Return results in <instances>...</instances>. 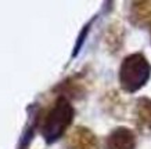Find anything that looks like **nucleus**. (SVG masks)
<instances>
[{
    "label": "nucleus",
    "instance_id": "obj_1",
    "mask_svg": "<svg viewBox=\"0 0 151 149\" xmlns=\"http://www.w3.org/2000/svg\"><path fill=\"white\" fill-rule=\"evenodd\" d=\"M73 119L75 108L72 102L65 97L57 95L46 111H40L37 130L47 145H53L65 135Z\"/></svg>",
    "mask_w": 151,
    "mask_h": 149
},
{
    "label": "nucleus",
    "instance_id": "obj_2",
    "mask_svg": "<svg viewBox=\"0 0 151 149\" xmlns=\"http://www.w3.org/2000/svg\"><path fill=\"white\" fill-rule=\"evenodd\" d=\"M151 79V62L143 53L126 55L119 66L118 80L121 90L134 94L146 86Z\"/></svg>",
    "mask_w": 151,
    "mask_h": 149
},
{
    "label": "nucleus",
    "instance_id": "obj_3",
    "mask_svg": "<svg viewBox=\"0 0 151 149\" xmlns=\"http://www.w3.org/2000/svg\"><path fill=\"white\" fill-rule=\"evenodd\" d=\"M89 88H90V81L87 73L83 71L73 73L72 76H68L63 81H60L53 88V91L57 95L65 97L69 101H72V99H82L89 93Z\"/></svg>",
    "mask_w": 151,
    "mask_h": 149
},
{
    "label": "nucleus",
    "instance_id": "obj_4",
    "mask_svg": "<svg viewBox=\"0 0 151 149\" xmlns=\"http://www.w3.org/2000/svg\"><path fill=\"white\" fill-rule=\"evenodd\" d=\"M65 149H100V142L89 127L76 126L65 138Z\"/></svg>",
    "mask_w": 151,
    "mask_h": 149
},
{
    "label": "nucleus",
    "instance_id": "obj_5",
    "mask_svg": "<svg viewBox=\"0 0 151 149\" xmlns=\"http://www.w3.org/2000/svg\"><path fill=\"white\" fill-rule=\"evenodd\" d=\"M136 146L137 137L134 131L124 126L115 127L104 140V149H136Z\"/></svg>",
    "mask_w": 151,
    "mask_h": 149
},
{
    "label": "nucleus",
    "instance_id": "obj_6",
    "mask_svg": "<svg viewBox=\"0 0 151 149\" xmlns=\"http://www.w3.org/2000/svg\"><path fill=\"white\" fill-rule=\"evenodd\" d=\"M133 118L134 126L137 131L143 135L151 134V98L150 97H140L134 102L133 108Z\"/></svg>",
    "mask_w": 151,
    "mask_h": 149
},
{
    "label": "nucleus",
    "instance_id": "obj_7",
    "mask_svg": "<svg viewBox=\"0 0 151 149\" xmlns=\"http://www.w3.org/2000/svg\"><path fill=\"white\" fill-rule=\"evenodd\" d=\"M128 19L133 26L151 29V0H136L130 3Z\"/></svg>",
    "mask_w": 151,
    "mask_h": 149
},
{
    "label": "nucleus",
    "instance_id": "obj_8",
    "mask_svg": "<svg viewBox=\"0 0 151 149\" xmlns=\"http://www.w3.org/2000/svg\"><path fill=\"white\" fill-rule=\"evenodd\" d=\"M125 32L124 25L119 21L111 22L108 26L105 28L104 32V46L105 48L110 51V54H118L125 46Z\"/></svg>",
    "mask_w": 151,
    "mask_h": 149
},
{
    "label": "nucleus",
    "instance_id": "obj_9",
    "mask_svg": "<svg viewBox=\"0 0 151 149\" xmlns=\"http://www.w3.org/2000/svg\"><path fill=\"white\" fill-rule=\"evenodd\" d=\"M104 108L111 116H115L116 119H122L121 116H122L125 108H124V104H122V99H121V97L118 94V91L111 90L105 94Z\"/></svg>",
    "mask_w": 151,
    "mask_h": 149
},
{
    "label": "nucleus",
    "instance_id": "obj_10",
    "mask_svg": "<svg viewBox=\"0 0 151 149\" xmlns=\"http://www.w3.org/2000/svg\"><path fill=\"white\" fill-rule=\"evenodd\" d=\"M94 18H96V17H93V18L82 28V31L79 32V36H78V39H76V41H75V46H73L72 58L78 57V54L81 53V50H82L83 44H85V41H86V39H87V35H89V32H90V28H92L93 22H94Z\"/></svg>",
    "mask_w": 151,
    "mask_h": 149
},
{
    "label": "nucleus",
    "instance_id": "obj_11",
    "mask_svg": "<svg viewBox=\"0 0 151 149\" xmlns=\"http://www.w3.org/2000/svg\"><path fill=\"white\" fill-rule=\"evenodd\" d=\"M150 37H151V29H150Z\"/></svg>",
    "mask_w": 151,
    "mask_h": 149
}]
</instances>
